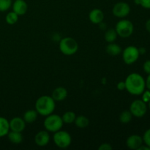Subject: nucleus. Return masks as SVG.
<instances>
[{
    "instance_id": "nucleus-3",
    "label": "nucleus",
    "mask_w": 150,
    "mask_h": 150,
    "mask_svg": "<svg viewBox=\"0 0 150 150\" xmlns=\"http://www.w3.org/2000/svg\"><path fill=\"white\" fill-rule=\"evenodd\" d=\"M64 122L62 121L61 116L58 114H51L45 117L44 120L43 125L45 130L49 133H55L59 131L63 127Z\"/></svg>"
},
{
    "instance_id": "nucleus-6",
    "label": "nucleus",
    "mask_w": 150,
    "mask_h": 150,
    "mask_svg": "<svg viewBox=\"0 0 150 150\" xmlns=\"http://www.w3.org/2000/svg\"><path fill=\"white\" fill-rule=\"evenodd\" d=\"M53 140L56 146L60 149H66L70 146L72 143L71 136L65 130H60L55 132L53 136Z\"/></svg>"
},
{
    "instance_id": "nucleus-7",
    "label": "nucleus",
    "mask_w": 150,
    "mask_h": 150,
    "mask_svg": "<svg viewBox=\"0 0 150 150\" xmlns=\"http://www.w3.org/2000/svg\"><path fill=\"white\" fill-rule=\"evenodd\" d=\"M122 52L123 61L126 64H128V65L134 64L139 59V56H140L139 48L133 45L126 47Z\"/></svg>"
},
{
    "instance_id": "nucleus-22",
    "label": "nucleus",
    "mask_w": 150,
    "mask_h": 150,
    "mask_svg": "<svg viewBox=\"0 0 150 150\" xmlns=\"http://www.w3.org/2000/svg\"><path fill=\"white\" fill-rule=\"evenodd\" d=\"M76 114L75 112L71 111H66L62 116V119L63 122L65 124H72L74 122L75 120H76Z\"/></svg>"
},
{
    "instance_id": "nucleus-16",
    "label": "nucleus",
    "mask_w": 150,
    "mask_h": 150,
    "mask_svg": "<svg viewBox=\"0 0 150 150\" xmlns=\"http://www.w3.org/2000/svg\"><path fill=\"white\" fill-rule=\"evenodd\" d=\"M105 51L108 55L111 56V57H116V56L120 55L122 50L118 44L114 43V42H110L106 46Z\"/></svg>"
},
{
    "instance_id": "nucleus-20",
    "label": "nucleus",
    "mask_w": 150,
    "mask_h": 150,
    "mask_svg": "<svg viewBox=\"0 0 150 150\" xmlns=\"http://www.w3.org/2000/svg\"><path fill=\"white\" fill-rule=\"evenodd\" d=\"M74 123L78 128L83 129L88 127V125H89V119L86 117H85V116L79 115L76 117Z\"/></svg>"
},
{
    "instance_id": "nucleus-27",
    "label": "nucleus",
    "mask_w": 150,
    "mask_h": 150,
    "mask_svg": "<svg viewBox=\"0 0 150 150\" xmlns=\"http://www.w3.org/2000/svg\"><path fill=\"white\" fill-rule=\"evenodd\" d=\"M142 139H143L144 143L150 148V128L145 131Z\"/></svg>"
},
{
    "instance_id": "nucleus-36",
    "label": "nucleus",
    "mask_w": 150,
    "mask_h": 150,
    "mask_svg": "<svg viewBox=\"0 0 150 150\" xmlns=\"http://www.w3.org/2000/svg\"><path fill=\"white\" fill-rule=\"evenodd\" d=\"M148 106H149V108L150 109V100L148 102Z\"/></svg>"
},
{
    "instance_id": "nucleus-23",
    "label": "nucleus",
    "mask_w": 150,
    "mask_h": 150,
    "mask_svg": "<svg viewBox=\"0 0 150 150\" xmlns=\"http://www.w3.org/2000/svg\"><path fill=\"white\" fill-rule=\"evenodd\" d=\"M132 118H133V115H132L130 110L129 111H127V110L123 111L120 114V117H119L120 122L122 123V124H127V123L130 122V121L132 120Z\"/></svg>"
},
{
    "instance_id": "nucleus-13",
    "label": "nucleus",
    "mask_w": 150,
    "mask_h": 150,
    "mask_svg": "<svg viewBox=\"0 0 150 150\" xmlns=\"http://www.w3.org/2000/svg\"><path fill=\"white\" fill-rule=\"evenodd\" d=\"M13 11L18 16H23L28 10V4L25 0H15L12 4Z\"/></svg>"
},
{
    "instance_id": "nucleus-1",
    "label": "nucleus",
    "mask_w": 150,
    "mask_h": 150,
    "mask_svg": "<svg viewBox=\"0 0 150 150\" xmlns=\"http://www.w3.org/2000/svg\"><path fill=\"white\" fill-rule=\"evenodd\" d=\"M125 89L133 95H141L146 88V81L143 76L137 73L127 76L125 81Z\"/></svg>"
},
{
    "instance_id": "nucleus-15",
    "label": "nucleus",
    "mask_w": 150,
    "mask_h": 150,
    "mask_svg": "<svg viewBox=\"0 0 150 150\" xmlns=\"http://www.w3.org/2000/svg\"><path fill=\"white\" fill-rule=\"evenodd\" d=\"M51 97L55 101H62L67 97V89L62 86H58L52 92Z\"/></svg>"
},
{
    "instance_id": "nucleus-5",
    "label": "nucleus",
    "mask_w": 150,
    "mask_h": 150,
    "mask_svg": "<svg viewBox=\"0 0 150 150\" xmlns=\"http://www.w3.org/2000/svg\"><path fill=\"white\" fill-rule=\"evenodd\" d=\"M115 30L118 36L122 38H127L133 35L134 26L130 21L127 19H122L116 24Z\"/></svg>"
},
{
    "instance_id": "nucleus-4",
    "label": "nucleus",
    "mask_w": 150,
    "mask_h": 150,
    "mask_svg": "<svg viewBox=\"0 0 150 150\" xmlns=\"http://www.w3.org/2000/svg\"><path fill=\"white\" fill-rule=\"evenodd\" d=\"M59 50L64 55L72 56L79 50V44L73 38L66 37L61 39L59 42Z\"/></svg>"
},
{
    "instance_id": "nucleus-26",
    "label": "nucleus",
    "mask_w": 150,
    "mask_h": 150,
    "mask_svg": "<svg viewBox=\"0 0 150 150\" xmlns=\"http://www.w3.org/2000/svg\"><path fill=\"white\" fill-rule=\"evenodd\" d=\"M135 4L145 9H150V0H134Z\"/></svg>"
},
{
    "instance_id": "nucleus-33",
    "label": "nucleus",
    "mask_w": 150,
    "mask_h": 150,
    "mask_svg": "<svg viewBox=\"0 0 150 150\" xmlns=\"http://www.w3.org/2000/svg\"><path fill=\"white\" fill-rule=\"evenodd\" d=\"M145 27H146V29L147 32H149L150 33V18L148 19L146 21V23H145Z\"/></svg>"
},
{
    "instance_id": "nucleus-31",
    "label": "nucleus",
    "mask_w": 150,
    "mask_h": 150,
    "mask_svg": "<svg viewBox=\"0 0 150 150\" xmlns=\"http://www.w3.org/2000/svg\"><path fill=\"white\" fill-rule=\"evenodd\" d=\"M117 88L118 90L123 91L125 89V81H120L117 85Z\"/></svg>"
},
{
    "instance_id": "nucleus-34",
    "label": "nucleus",
    "mask_w": 150,
    "mask_h": 150,
    "mask_svg": "<svg viewBox=\"0 0 150 150\" xmlns=\"http://www.w3.org/2000/svg\"><path fill=\"white\" fill-rule=\"evenodd\" d=\"M139 54H140V55H143V54H146V48H144V47H142V48H139Z\"/></svg>"
},
{
    "instance_id": "nucleus-9",
    "label": "nucleus",
    "mask_w": 150,
    "mask_h": 150,
    "mask_svg": "<svg viewBox=\"0 0 150 150\" xmlns=\"http://www.w3.org/2000/svg\"><path fill=\"white\" fill-rule=\"evenodd\" d=\"M112 13L115 17L124 18L130 14V6L125 1H119L113 7Z\"/></svg>"
},
{
    "instance_id": "nucleus-17",
    "label": "nucleus",
    "mask_w": 150,
    "mask_h": 150,
    "mask_svg": "<svg viewBox=\"0 0 150 150\" xmlns=\"http://www.w3.org/2000/svg\"><path fill=\"white\" fill-rule=\"evenodd\" d=\"M7 136L8 138V140L14 144H19L23 141V136L20 132L10 130Z\"/></svg>"
},
{
    "instance_id": "nucleus-19",
    "label": "nucleus",
    "mask_w": 150,
    "mask_h": 150,
    "mask_svg": "<svg viewBox=\"0 0 150 150\" xmlns=\"http://www.w3.org/2000/svg\"><path fill=\"white\" fill-rule=\"evenodd\" d=\"M10 130L8 120L4 117H0V138L7 136Z\"/></svg>"
},
{
    "instance_id": "nucleus-11",
    "label": "nucleus",
    "mask_w": 150,
    "mask_h": 150,
    "mask_svg": "<svg viewBox=\"0 0 150 150\" xmlns=\"http://www.w3.org/2000/svg\"><path fill=\"white\" fill-rule=\"evenodd\" d=\"M9 124H10V130L22 133L26 127V123L25 122L23 118L16 117L12 119L10 121H9Z\"/></svg>"
},
{
    "instance_id": "nucleus-35",
    "label": "nucleus",
    "mask_w": 150,
    "mask_h": 150,
    "mask_svg": "<svg viewBox=\"0 0 150 150\" xmlns=\"http://www.w3.org/2000/svg\"><path fill=\"white\" fill-rule=\"evenodd\" d=\"M137 150H150V148L148 146H146V144L145 145L142 144Z\"/></svg>"
},
{
    "instance_id": "nucleus-10",
    "label": "nucleus",
    "mask_w": 150,
    "mask_h": 150,
    "mask_svg": "<svg viewBox=\"0 0 150 150\" xmlns=\"http://www.w3.org/2000/svg\"><path fill=\"white\" fill-rule=\"evenodd\" d=\"M50 139H51V136H50L49 132L47 131L46 130H41L35 135V142L38 146L43 147L48 144Z\"/></svg>"
},
{
    "instance_id": "nucleus-21",
    "label": "nucleus",
    "mask_w": 150,
    "mask_h": 150,
    "mask_svg": "<svg viewBox=\"0 0 150 150\" xmlns=\"http://www.w3.org/2000/svg\"><path fill=\"white\" fill-rule=\"evenodd\" d=\"M117 36L118 35H117L115 29H110L105 32V35H104V38L106 42L110 43V42H114L117 40Z\"/></svg>"
},
{
    "instance_id": "nucleus-8",
    "label": "nucleus",
    "mask_w": 150,
    "mask_h": 150,
    "mask_svg": "<svg viewBox=\"0 0 150 150\" xmlns=\"http://www.w3.org/2000/svg\"><path fill=\"white\" fill-rule=\"evenodd\" d=\"M130 111L133 117L141 118L143 117L147 111V105L142 100H135L130 105Z\"/></svg>"
},
{
    "instance_id": "nucleus-28",
    "label": "nucleus",
    "mask_w": 150,
    "mask_h": 150,
    "mask_svg": "<svg viewBox=\"0 0 150 150\" xmlns=\"http://www.w3.org/2000/svg\"><path fill=\"white\" fill-rule=\"evenodd\" d=\"M142 95V100H143L144 102L146 103H147L150 100V91L149 89L146 91L144 90Z\"/></svg>"
},
{
    "instance_id": "nucleus-29",
    "label": "nucleus",
    "mask_w": 150,
    "mask_h": 150,
    "mask_svg": "<svg viewBox=\"0 0 150 150\" xmlns=\"http://www.w3.org/2000/svg\"><path fill=\"white\" fill-rule=\"evenodd\" d=\"M143 69L144 71L146 73V74H150V59L146 60L143 64Z\"/></svg>"
},
{
    "instance_id": "nucleus-32",
    "label": "nucleus",
    "mask_w": 150,
    "mask_h": 150,
    "mask_svg": "<svg viewBox=\"0 0 150 150\" xmlns=\"http://www.w3.org/2000/svg\"><path fill=\"white\" fill-rule=\"evenodd\" d=\"M145 81H146V87L150 91V74H148V76Z\"/></svg>"
},
{
    "instance_id": "nucleus-25",
    "label": "nucleus",
    "mask_w": 150,
    "mask_h": 150,
    "mask_svg": "<svg viewBox=\"0 0 150 150\" xmlns=\"http://www.w3.org/2000/svg\"><path fill=\"white\" fill-rule=\"evenodd\" d=\"M13 0H0V12H6L12 7Z\"/></svg>"
},
{
    "instance_id": "nucleus-18",
    "label": "nucleus",
    "mask_w": 150,
    "mask_h": 150,
    "mask_svg": "<svg viewBox=\"0 0 150 150\" xmlns=\"http://www.w3.org/2000/svg\"><path fill=\"white\" fill-rule=\"evenodd\" d=\"M38 116V113L37 112L36 110H28L23 114V119L26 123L32 124L36 121Z\"/></svg>"
},
{
    "instance_id": "nucleus-14",
    "label": "nucleus",
    "mask_w": 150,
    "mask_h": 150,
    "mask_svg": "<svg viewBox=\"0 0 150 150\" xmlns=\"http://www.w3.org/2000/svg\"><path fill=\"white\" fill-rule=\"evenodd\" d=\"M104 13L100 9L95 8L91 10L89 14V21L94 24H99L100 23L103 21Z\"/></svg>"
},
{
    "instance_id": "nucleus-12",
    "label": "nucleus",
    "mask_w": 150,
    "mask_h": 150,
    "mask_svg": "<svg viewBox=\"0 0 150 150\" xmlns=\"http://www.w3.org/2000/svg\"><path fill=\"white\" fill-rule=\"evenodd\" d=\"M143 143V139L139 135H131L126 140V145L130 149L137 150Z\"/></svg>"
},
{
    "instance_id": "nucleus-24",
    "label": "nucleus",
    "mask_w": 150,
    "mask_h": 150,
    "mask_svg": "<svg viewBox=\"0 0 150 150\" xmlns=\"http://www.w3.org/2000/svg\"><path fill=\"white\" fill-rule=\"evenodd\" d=\"M18 17L19 16L16 14L15 12H9L7 15H6L5 17V21L7 22V23L10 25H14L18 21Z\"/></svg>"
},
{
    "instance_id": "nucleus-30",
    "label": "nucleus",
    "mask_w": 150,
    "mask_h": 150,
    "mask_svg": "<svg viewBox=\"0 0 150 150\" xmlns=\"http://www.w3.org/2000/svg\"><path fill=\"white\" fill-rule=\"evenodd\" d=\"M113 149V147L111 146V145L108 143H103L102 144H100V146L98 147L99 150H111Z\"/></svg>"
},
{
    "instance_id": "nucleus-2",
    "label": "nucleus",
    "mask_w": 150,
    "mask_h": 150,
    "mask_svg": "<svg viewBox=\"0 0 150 150\" xmlns=\"http://www.w3.org/2000/svg\"><path fill=\"white\" fill-rule=\"evenodd\" d=\"M56 101L49 95H42L35 102V110L38 114L47 117L53 114L56 108Z\"/></svg>"
}]
</instances>
